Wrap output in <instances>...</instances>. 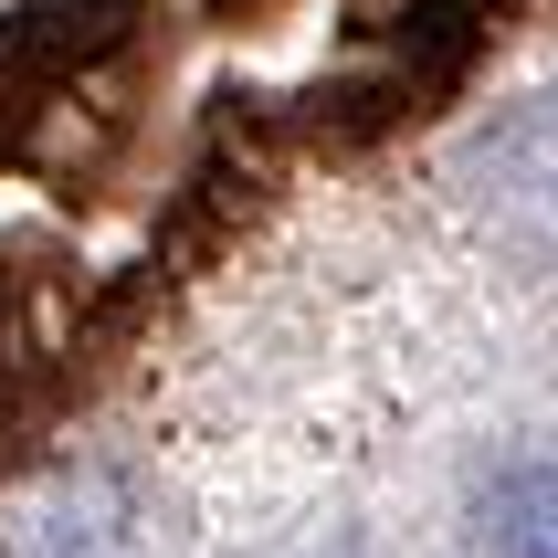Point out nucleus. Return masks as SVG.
<instances>
[{
  "instance_id": "nucleus-1",
  "label": "nucleus",
  "mask_w": 558,
  "mask_h": 558,
  "mask_svg": "<svg viewBox=\"0 0 558 558\" xmlns=\"http://www.w3.org/2000/svg\"><path fill=\"white\" fill-rule=\"evenodd\" d=\"M0 558H148V506L106 464L53 474L43 496H22L0 517Z\"/></svg>"
},
{
  "instance_id": "nucleus-2",
  "label": "nucleus",
  "mask_w": 558,
  "mask_h": 558,
  "mask_svg": "<svg viewBox=\"0 0 558 558\" xmlns=\"http://www.w3.org/2000/svg\"><path fill=\"white\" fill-rule=\"evenodd\" d=\"M474 180H485V211L506 243L558 253V95H537L527 117H506L474 148Z\"/></svg>"
},
{
  "instance_id": "nucleus-3",
  "label": "nucleus",
  "mask_w": 558,
  "mask_h": 558,
  "mask_svg": "<svg viewBox=\"0 0 558 558\" xmlns=\"http://www.w3.org/2000/svg\"><path fill=\"white\" fill-rule=\"evenodd\" d=\"M485 548L496 558H558V453L506 464L485 485Z\"/></svg>"
}]
</instances>
